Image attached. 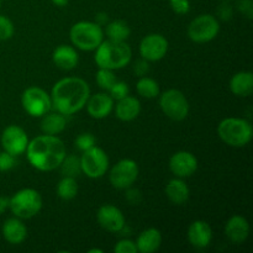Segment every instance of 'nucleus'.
Here are the masks:
<instances>
[{
  "mask_svg": "<svg viewBox=\"0 0 253 253\" xmlns=\"http://www.w3.org/2000/svg\"><path fill=\"white\" fill-rule=\"evenodd\" d=\"M52 106L63 115H73L85 106L90 88L84 79L67 77L53 85L51 91Z\"/></svg>",
  "mask_w": 253,
  "mask_h": 253,
  "instance_id": "nucleus-1",
  "label": "nucleus"
},
{
  "mask_svg": "<svg viewBox=\"0 0 253 253\" xmlns=\"http://www.w3.org/2000/svg\"><path fill=\"white\" fill-rule=\"evenodd\" d=\"M26 156L30 165L41 172H51L61 166L66 157V145L56 135H41L29 141Z\"/></svg>",
  "mask_w": 253,
  "mask_h": 253,
  "instance_id": "nucleus-2",
  "label": "nucleus"
},
{
  "mask_svg": "<svg viewBox=\"0 0 253 253\" xmlns=\"http://www.w3.org/2000/svg\"><path fill=\"white\" fill-rule=\"evenodd\" d=\"M132 58V51L125 41L105 40L95 49V63L99 68L121 69L127 66Z\"/></svg>",
  "mask_w": 253,
  "mask_h": 253,
  "instance_id": "nucleus-3",
  "label": "nucleus"
},
{
  "mask_svg": "<svg viewBox=\"0 0 253 253\" xmlns=\"http://www.w3.org/2000/svg\"><path fill=\"white\" fill-rule=\"evenodd\" d=\"M217 135L231 147H244L251 142L253 128L251 123L245 119L227 118L217 126Z\"/></svg>",
  "mask_w": 253,
  "mask_h": 253,
  "instance_id": "nucleus-4",
  "label": "nucleus"
},
{
  "mask_svg": "<svg viewBox=\"0 0 253 253\" xmlns=\"http://www.w3.org/2000/svg\"><path fill=\"white\" fill-rule=\"evenodd\" d=\"M69 37L77 48L82 51H95L104 41V30L101 25L91 21H79L72 26Z\"/></svg>",
  "mask_w": 253,
  "mask_h": 253,
  "instance_id": "nucleus-5",
  "label": "nucleus"
},
{
  "mask_svg": "<svg viewBox=\"0 0 253 253\" xmlns=\"http://www.w3.org/2000/svg\"><path fill=\"white\" fill-rule=\"evenodd\" d=\"M41 208V194L32 188L19 190L9 199V209L19 219H31L36 216Z\"/></svg>",
  "mask_w": 253,
  "mask_h": 253,
  "instance_id": "nucleus-6",
  "label": "nucleus"
},
{
  "mask_svg": "<svg viewBox=\"0 0 253 253\" xmlns=\"http://www.w3.org/2000/svg\"><path fill=\"white\" fill-rule=\"evenodd\" d=\"M160 105L167 118L182 121L189 114V103L184 94L178 89H168L161 95Z\"/></svg>",
  "mask_w": 253,
  "mask_h": 253,
  "instance_id": "nucleus-7",
  "label": "nucleus"
},
{
  "mask_svg": "<svg viewBox=\"0 0 253 253\" xmlns=\"http://www.w3.org/2000/svg\"><path fill=\"white\" fill-rule=\"evenodd\" d=\"M220 31V24L210 14H203L195 17L188 26V36L193 42L205 43L217 36Z\"/></svg>",
  "mask_w": 253,
  "mask_h": 253,
  "instance_id": "nucleus-8",
  "label": "nucleus"
},
{
  "mask_svg": "<svg viewBox=\"0 0 253 253\" xmlns=\"http://www.w3.org/2000/svg\"><path fill=\"white\" fill-rule=\"evenodd\" d=\"M21 104L24 110L34 118H40L52 108L51 95L39 86H30L22 93Z\"/></svg>",
  "mask_w": 253,
  "mask_h": 253,
  "instance_id": "nucleus-9",
  "label": "nucleus"
},
{
  "mask_svg": "<svg viewBox=\"0 0 253 253\" xmlns=\"http://www.w3.org/2000/svg\"><path fill=\"white\" fill-rule=\"evenodd\" d=\"M81 167L82 172L86 177L91 178V179L101 178L109 168L108 155L103 148L94 146L83 152L81 157Z\"/></svg>",
  "mask_w": 253,
  "mask_h": 253,
  "instance_id": "nucleus-10",
  "label": "nucleus"
},
{
  "mask_svg": "<svg viewBox=\"0 0 253 253\" xmlns=\"http://www.w3.org/2000/svg\"><path fill=\"white\" fill-rule=\"evenodd\" d=\"M138 177L137 163L130 158L121 160L111 168L109 179L116 189H127L136 182Z\"/></svg>",
  "mask_w": 253,
  "mask_h": 253,
  "instance_id": "nucleus-11",
  "label": "nucleus"
},
{
  "mask_svg": "<svg viewBox=\"0 0 253 253\" xmlns=\"http://www.w3.org/2000/svg\"><path fill=\"white\" fill-rule=\"evenodd\" d=\"M29 145V137L22 127L17 125H10L2 131L1 146L2 150L6 151L10 155L17 156L22 155L26 151Z\"/></svg>",
  "mask_w": 253,
  "mask_h": 253,
  "instance_id": "nucleus-12",
  "label": "nucleus"
},
{
  "mask_svg": "<svg viewBox=\"0 0 253 253\" xmlns=\"http://www.w3.org/2000/svg\"><path fill=\"white\" fill-rule=\"evenodd\" d=\"M168 51V41L160 34L147 35L140 43V54L148 62H157L166 56Z\"/></svg>",
  "mask_w": 253,
  "mask_h": 253,
  "instance_id": "nucleus-13",
  "label": "nucleus"
},
{
  "mask_svg": "<svg viewBox=\"0 0 253 253\" xmlns=\"http://www.w3.org/2000/svg\"><path fill=\"white\" fill-rule=\"evenodd\" d=\"M98 222L104 230L109 232H119L125 227V216L119 208L105 204L99 208Z\"/></svg>",
  "mask_w": 253,
  "mask_h": 253,
  "instance_id": "nucleus-14",
  "label": "nucleus"
},
{
  "mask_svg": "<svg viewBox=\"0 0 253 253\" xmlns=\"http://www.w3.org/2000/svg\"><path fill=\"white\" fill-rule=\"evenodd\" d=\"M169 168L170 172L178 178H188L197 172L198 160L188 151H179L170 157Z\"/></svg>",
  "mask_w": 253,
  "mask_h": 253,
  "instance_id": "nucleus-15",
  "label": "nucleus"
},
{
  "mask_svg": "<svg viewBox=\"0 0 253 253\" xmlns=\"http://www.w3.org/2000/svg\"><path fill=\"white\" fill-rule=\"evenodd\" d=\"M86 110L93 119H104L110 115L114 109V99L109 94L98 93L89 96L86 101Z\"/></svg>",
  "mask_w": 253,
  "mask_h": 253,
  "instance_id": "nucleus-16",
  "label": "nucleus"
},
{
  "mask_svg": "<svg viewBox=\"0 0 253 253\" xmlns=\"http://www.w3.org/2000/svg\"><path fill=\"white\" fill-rule=\"evenodd\" d=\"M188 240L192 246L197 249H205L212 240V230L207 221L197 220L190 224L188 229Z\"/></svg>",
  "mask_w": 253,
  "mask_h": 253,
  "instance_id": "nucleus-17",
  "label": "nucleus"
},
{
  "mask_svg": "<svg viewBox=\"0 0 253 253\" xmlns=\"http://www.w3.org/2000/svg\"><path fill=\"white\" fill-rule=\"evenodd\" d=\"M225 234L232 244L240 245L247 240L250 235V224L241 215H234L225 226Z\"/></svg>",
  "mask_w": 253,
  "mask_h": 253,
  "instance_id": "nucleus-18",
  "label": "nucleus"
},
{
  "mask_svg": "<svg viewBox=\"0 0 253 253\" xmlns=\"http://www.w3.org/2000/svg\"><path fill=\"white\" fill-rule=\"evenodd\" d=\"M52 61L58 68L63 69V71H71V69L76 68L78 64V52L73 46L61 44L52 53Z\"/></svg>",
  "mask_w": 253,
  "mask_h": 253,
  "instance_id": "nucleus-19",
  "label": "nucleus"
},
{
  "mask_svg": "<svg viewBox=\"0 0 253 253\" xmlns=\"http://www.w3.org/2000/svg\"><path fill=\"white\" fill-rule=\"evenodd\" d=\"M2 236L9 244L20 245L26 240L27 229L19 217H11L2 225Z\"/></svg>",
  "mask_w": 253,
  "mask_h": 253,
  "instance_id": "nucleus-20",
  "label": "nucleus"
},
{
  "mask_svg": "<svg viewBox=\"0 0 253 253\" xmlns=\"http://www.w3.org/2000/svg\"><path fill=\"white\" fill-rule=\"evenodd\" d=\"M141 103L135 96L126 95L125 98L118 100L115 106V114L121 121H132L140 115Z\"/></svg>",
  "mask_w": 253,
  "mask_h": 253,
  "instance_id": "nucleus-21",
  "label": "nucleus"
},
{
  "mask_svg": "<svg viewBox=\"0 0 253 253\" xmlns=\"http://www.w3.org/2000/svg\"><path fill=\"white\" fill-rule=\"evenodd\" d=\"M162 244V234L160 230L151 227L140 234L136 241L137 251L141 253H153L157 251Z\"/></svg>",
  "mask_w": 253,
  "mask_h": 253,
  "instance_id": "nucleus-22",
  "label": "nucleus"
},
{
  "mask_svg": "<svg viewBox=\"0 0 253 253\" xmlns=\"http://www.w3.org/2000/svg\"><path fill=\"white\" fill-rule=\"evenodd\" d=\"M230 90L237 96L246 98L253 91V74L252 72L244 71L235 74L230 81Z\"/></svg>",
  "mask_w": 253,
  "mask_h": 253,
  "instance_id": "nucleus-23",
  "label": "nucleus"
},
{
  "mask_svg": "<svg viewBox=\"0 0 253 253\" xmlns=\"http://www.w3.org/2000/svg\"><path fill=\"white\" fill-rule=\"evenodd\" d=\"M165 192L169 202H172L175 205H183L184 203H187L190 194L189 188L185 184L184 180H182V178L170 179L168 184L166 185Z\"/></svg>",
  "mask_w": 253,
  "mask_h": 253,
  "instance_id": "nucleus-24",
  "label": "nucleus"
},
{
  "mask_svg": "<svg viewBox=\"0 0 253 253\" xmlns=\"http://www.w3.org/2000/svg\"><path fill=\"white\" fill-rule=\"evenodd\" d=\"M67 120L63 114L51 113L44 114L43 119L41 121V130L46 135H58L66 128Z\"/></svg>",
  "mask_w": 253,
  "mask_h": 253,
  "instance_id": "nucleus-25",
  "label": "nucleus"
},
{
  "mask_svg": "<svg viewBox=\"0 0 253 253\" xmlns=\"http://www.w3.org/2000/svg\"><path fill=\"white\" fill-rule=\"evenodd\" d=\"M105 34L109 40L113 41H126L130 37L131 30L123 20H115L106 25Z\"/></svg>",
  "mask_w": 253,
  "mask_h": 253,
  "instance_id": "nucleus-26",
  "label": "nucleus"
},
{
  "mask_svg": "<svg viewBox=\"0 0 253 253\" xmlns=\"http://www.w3.org/2000/svg\"><path fill=\"white\" fill-rule=\"evenodd\" d=\"M136 90L141 96L146 99H153L160 95V85L155 79L150 77H140L137 84H136Z\"/></svg>",
  "mask_w": 253,
  "mask_h": 253,
  "instance_id": "nucleus-27",
  "label": "nucleus"
},
{
  "mask_svg": "<svg viewBox=\"0 0 253 253\" xmlns=\"http://www.w3.org/2000/svg\"><path fill=\"white\" fill-rule=\"evenodd\" d=\"M78 194V184L76 178L63 177L57 185V195L62 200H72Z\"/></svg>",
  "mask_w": 253,
  "mask_h": 253,
  "instance_id": "nucleus-28",
  "label": "nucleus"
},
{
  "mask_svg": "<svg viewBox=\"0 0 253 253\" xmlns=\"http://www.w3.org/2000/svg\"><path fill=\"white\" fill-rule=\"evenodd\" d=\"M61 169L63 173L64 177H72L76 178L78 177L82 173V167H81V158H78L77 156H67L64 157L63 162L61 163Z\"/></svg>",
  "mask_w": 253,
  "mask_h": 253,
  "instance_id": "nucleus-29",
  "label": "nucleus"
},
{
  "mask_svg": "<svg viewBox=\"0 0 253 253\" xmlns=\"http://www.w3.org/2000/svg\"><path fill=\"white\" fill-rule=\"evenodd\" d=\"M96 83L104 90H110L111 86L115 84V82L118 81L116 79V76L114 74V71L106 68H99V71L96 72Z\"/></svg>",
  "mask_w": 253,
  "mask_h": 253,
  "instance_id": "nucleus-30",
  "label": "nucleus"
},
{
  "mask_svg": "<svg viewBox=\"0 0 253 253\" xmlns=\"http://www.w3.org/2000/svg\"><path fill=\"white\" fill-rule=\"evenodd\" d=\"M14 31V24L11 20L4 15H0V41H6L11 39Z\"/></svg>",
  "mask_w": 253,
  "mask_h": 253,
  "instance_id": "nucleus-31",
  "label": "nucleus"
},
{
  "mask_svg": "<svg viewBox=\"0 0 253 253\" xmlns=\"http://www.w3.org/2000/svg\"><path fill=\"white\" fill-rule=\"evenodd\" d=\"M128 91H130V89H128L127 83L121 81H116L115 84H114L110 88V90H109V93H110L109 95H110L114 100H120V99L128 95Z\"/></svg>",
  "mask_w": 253,
  "mask_h": 253,
  "instance_id": "nucleus-32",
  "label": "nucleus"
},
{
  "mask_svg": "<svg viewBox=\"0 0 253 253\" xmlns=\"http://www.w3.org/2000/svg\"><path fill=\"white\" fill-rule=\"evenodd\" d=\"M95 141L96 140L93 136V133L84 132V133H81V135L76 138V142L74 143H76V146L79 148V150L84 152V151L94 147V146H95Z\"/></svg>",
  "mask_w": 253,
  "mask_h": 253,
  "instance_id": "nucleus-33",
  "label": "nucleus"
},
{
  "mask_svg": "<svg viewBox=\"0 0 253 253\" xmlns=\"http://www.w3.org/2000/svg\"><path fill=\"white\" fill-rule=\"evenodd\" d=\"M114 252L115 253H137V246L136 242L131 241V240H121L116 244L114 247Z\"/></svg>",
  "mask_w": 253,
  "mask_h": 253,
  "instance_id": "nucleus-34",
  "label": "nucleus"
},
{
  "mask_svg": "<svg viewBox=\"0 0 253 253\" xmlns=\"http://www.w3.org/2000/svg\"><path fill=\"white\" fill-rule=\"evenodd\" d=\"M15 165H16V162H15V156L10 155L6 151L0 152V172L10 170L11 168H14Z\"/></svg>",
  "mask_w": 253,
  "mask_h": 253,
  "instance_id": "nucleus-35",
  "label": "nucleus"
},
{
  "mask_svg": "<svg viewBox=\"0 0 253 253\" xmlns=\"http://www.w3.org/2000/svg\"><path fill=\"white\" fill-rule=\"evenodd\" d=\"M169 5L173 11L178 15H185L190 10L189 0H169Z\"/></svg>",
  "mask_w": 253,
  "mask_h": 253,
  "instance_id": "nucleus-36",
  "label": "nucleus"
},
{
  "mask_svg": "<svg viewBox=\"0 0 253 253\" xmlns=\"http://www.w3.org/2000/svg\"><path fill=\"white\" fill-rule=\"evenodd\" d=\"M237 9L242 15L251 20L253 17V2L252 0H239L237 1Z\"/></svg>",
  "mask_w": 253,
  "mask_h": 253,
  "instance_id": "nucleus-37",
  "label": "nucleus"
},
{
  "mask_svg": "<svg viewBox=\"0 0 253 253\" xmlns=\"http://www.w3.org/2000/svg\"><path fill=\"white\" fill-rule=\"evenodd\" d=\"M127 192H126V200L130 203L131 205H137L140 204L142 200V194L138 189H133V188L128 187Z\"/></svg>",
  "mask_w": 253,
  "mask_h": 253,
  "instance_id": "nucleus-38",
  "label": "nucleus"
},
{
  "mask_svg": "<svg viewBox=\"0 0 253 253\" xmlns=\"http://www.w3.org/2000/svg\"><path fill=\"white\" fill-rule=\"evenodd\" d=\"M148 69H150L148 61H146V59L143 58L136 61L135 66H133V72H135L138 77H145L146 74L148 73Z\"/></svg>",
  "mask_w": 253,
  "mask_h": 253,
  "instance_id": "nucleus-39",
  "label": "nucleus"
},
{
  "mask_svg": "<svg viewBox=\"0 0 253 253\" xmlns=\"http://www.w3.org/2000/svg\"><path fill=\"white\" fill-rule=\"evenodd\" d=\"M219 15L222 20H230L232 15V9L229 4H222L219 7Z\"/></svg>",
  "mask_w": 253,
  "mask_h": 253,
  "instance_id": "nucleus-40",
  "label": "nucleus"
},
{
  "mask_svg": "<svg viewBox=\"0 0 253 253\" xmlns=\"http://www.w3.org/2000/svg\"><path fill=\"white\" fill-rule=\"evenodd\" d=\"M9 209V198L0 195V215L4 214Z\"/></svg>",
  "mask_w": 253,
  "mask_h": 253,
  "instance_id": "nucleus-41",
  "label": "nucleus"
},
{
  "mask_svg": "<svg viewBox=\"0 0 253 253\" xmlns=\"http://www.w3.org/2000/svg\"><path fill=\"white\" fill-rule=\"evenodd\" d=\"M51 1L53 2V4L56 5V6L62 7V6H66V5L68 4L69 0H51Z\"/></svg>",
  "mask_w": 253,
  "mask_h": 253,
  "instance_id": "nucleus-42",
  "label": "nucleus"
},
{
  "mask_svg": "<svg viewBox=\"0 0 253 253\" xmlns=\"http://www.w3.org/2000/svg\"><path fill=\"white\" fill-rule=\"evenodd\" d=\"M88 253H103V250H99V249H91V250H89Z\"/></svg>",
  "mask_w": 253,
  "mask_h": 253,
  "instance_id": "nucleus-43",
  "label": "nucleus"
},
{
  "mask_svg": "<svg viewBox=\"0 0 253 253\" xmlns=\"http://www.w3.org/2000/svg\"><path fill=\"white\" fill-rule=\"evenodd\" d=\"M0 5H1V0H0Z\"/></svg>",
  "mask_w": 253,
  "mask_h": 253,
  "instance_id": "nucleus-44",
  "label": "nucleus"
}]
</instances>
